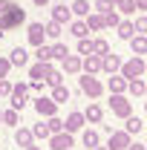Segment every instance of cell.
Returning a JSON list of instances; mask_svg holds the SVG:
<instances>
[{
	"instance_id": "obj_1",
	"label": "cell",
	"mask_w": 147,
	"mask_h": 150,
	"mask_svg": "<svg viewBox=\"0 0 147 150\" xmlns=\"http://www.w3.org/2000/svg\"><path fill=\"white\" fill-rule=\"evenodd\" d=\"M20 23H26V9L18 3L15 9H9L6 15H0V35H3V32H12V29H18Z\"/></svg>"
},
{
	"instance_id": "obj_2",
	"label": "cell",
	"mask_w": 147,
	"mask_h": 150,
	"mask_svg": "<svg viewBox=\"0 0 147 150\" xmlns=\"http://www.w3.org/2000/svg\"><path fill=\"white\" fill-rule=\"evenodd\" d=\"M78 87H81V93L87 95V98H92V101L104 95V84H101L95 75H90V72H84L81 78H78Z\"/></svg>"
},
{
	"instance_id": "obj_3",
	"label": "cell",
	"mask_w": 147,
	"mask_h": 150,
	"mask_svg": "<svg viewBox=\"0 0 147 150\" xmlns=\"http://www.w3.org/2000/svg\"><path fill=\"white\" fill-rule=\"evenodd\" d=\"M118 72L124 75V78H141V75L147 72V64H144V55H133L130 61H121V69Z\"/></svg>"
},
{
	"instance_id": "obj_4",
	"label": "cell",
	"mask_w": 147,
	"mask_h": 150,
	"mask_svg": "<svg viewBox=\"0 0 147 150\" xmlns=\"http://www.w3.org/2000/svg\"><path fill=\"white\" fill-rule=\"evenodd\" d=\"M110 110L118 118H127L130 112H133V104H130L127 93H110Z\"/></svg>"
},
{
	"instance_id": "obj_5",
	"label": "cell",
	"mask_w": 147,
	"mask_h": 150,
	"mask_svg": "<svg viewBox=\"0 0 147 150\" xmlns=\"http://www.w3.org/2000/svg\"><path fill=\"white\" fill-rule=\"evenodd\" d=\"M32 104H35V112L40 115V118L58 115V107H61V104H55V101H52V95H37Z\"/></svg>"
},
{
	"instance_id": "obj_6",
	"label": "cell",
	"mask_w": 147,
	"mask_h": 150,
	"mask_svg": "<svg viewBox=\"0 0 147 150\" xmlns=\"http://www.w3.org/2000/svg\"><path fill=\"white\" fill-rule=\"evenodd\" d=\"M9 101H12V107H15V110L23 112V107L29 104V84H15V87H12V93H9Z\"/></svg>"
},
{
	"instance_id": "obj_7",
	"label": "cell",
	"mask_w": 147,
	"mask_h": 150,
	"mask_svg": "<svg viewBox=\"0 0 147 150\" xmlns=\"http://www.w3.org/2000/svg\"><path fill=\"white\" fill-rule=\"evenodd\" d=\"M72 147H75V139L69 130H61V133L49 136V150H72Z\"/></svg>"
},
{
	"instance_id": "obj_8",
	"label": "cell",
	"mask_w": 147,
	"mask_h": 150,
	"mask_svg": "<svg viewBox=\"0 0 147 150\" xmlns=\"http://www.w3.org/2000/svg\"><path fill=\"white\" fill-rule=\"evenodd\" d=\"M133 142V136L127 130H112L110 133V142H107V147L110 150H127V144Z\"/></svg>"
},
{
	"instance_id": "obj_9",
	"label": "cell",
	"mask_w": 147,
	"mask_h": 150,
	"mask_svg": "<svg viewBox=\"0 0 147 150\" xmlns=\"http://www.w3.org/2000/svg\"><path fill=\"white\" fill-rule=\"evenodd\" d=\"M84 124H87V118H84V112H81V110H72L66 118H64V130H69L72 136L78 130H84Z\"/></svg>"
},
{
	"instance_id": "obj_10",
	"label": "cell",
	"mask_w": 147,
	"mask_h": 150,
	"mask_svg": "<svg viewBox=\"0 0 147 150\" xmlns=\"http://www.w3.org/2000/svg\"><path fill=\"white\" fill-rule=\"evenodd\" d=\"M81 72L98 75V72H101V55H95V52H90V55H81Z\"/></svg>"
},
{
	"instance_id": "obj_11",
	"label": "cell",
	"mask_w": 147,
	"mask_h": 150,
	"mask_svg": "<svg viewBox=\"0 0 147 150\" xmlns=\"http://www.w3.org/2000/svg\"><path fill=\"white\" fill-rule=\"evenodd\" d=\"M26 38H29V43H32V46H40V43L46 40L43 23H29V26H26Z\"/></svg>"
},
{
	"instance_id": "obj_12",
	"label": "cell",
	"mask_w": 147,
	"mask_h": 150,
	"mask_svg": "<svg viewBox=\"0 0 147 150\" xmlns=\"http://www.w3.org/2000/svg\"><path fill=\"white\" fill-rule=\"evenodd\" d=\"M118 69H121V58L115 55V52H107V55H101V72L112 75V72H118Z\"/></svg>"
},
{
	"instance_id": "obj_13",
	"label": "cell",
	"mask_w": 147,
	"mask_h": 150,
	"mask_svg": "<svg viewBox=\"0 0 147 150\" xmlns=\"http://www.w3.org/2000/svg\"><path fill=\"white\" fill-rule=\"evenodd\" d=\"M61 69H64V75H81V55H69L61 61Z\"/></svg>"
},
{
	"instance_id": "obj_14",
	"label": "cell",
	"mask_w": 147,
	"mask_h": 150,
	"mask_svg": "<svg viewBox=\"0 0 147 150\" xmlns=\"http://www.w3.org/2000/svg\"><path fill=\"white\" fill-rule=\"evenodd\" d=\"M72 9L69 6H64V3H58V6H52V20H58L61 26H69V20H72Z\"/></svg>"
},
{
	"instance_id": "obj_15",
	"label": "cell",
	"mask_w": 147,
	"mask_h": 150,
	"mask_svg": "<svg viewBox=\"0 0 147 150\" xmlns=\"http://www.w3.org/2000/svg\"><path fill=\"white\" fill-rule=\"evenodd\" d=\"M49 69H52V61H46V64H43V61H37V64L29 67V78H32V81H43V78L49 75Z\"/></svg>"
},
{
	"instance_id": "obj_16",
	"label": "cell",
	"mask_w": 147,
	"mask_h": 150,
	"mask_svg": "<svg viewBox=\"0 0 147 150\" xmlns=\"http://www.w3.org/2000/svg\"><path fill=\"white\" fill-rule=\"evenodd\" d=\"M32 142H35V136H32V130H29V127H15V144H18V147H29V144H32Z\"/></svg>"
},
{
	"instance_id": "obj_17",
	"label": "cell",
	"mask_w": 147,
	"mask_h": 150,
	"mask_svg": "<svg viewBox=\"0 0 147 150\" xmlns=\"http://www.w3.org/2000/svg\"><path fill=\"white\" fill-rule=\"evenodd\" d=\"M9 61H12V67H29V52L23 49V46H15L12 52H9Z\"/></svg>"
},
{
	"instance_id": "obj_18",
	"label": "cell",
	"mask_w": 147,
	"mask_h": 150,
	"mask_svg": "<svg viewBox=\"0 0 147 150\" xmlns=\"http://www.w3.org/2000/svg\"><path fill=\"white\" fill-rule=\"evenodd\" d=\"M107 90H110V93H127V78L121 72H112L110 81H107Z\"/></svg>"
},
{
	"instance_id": "obj_19",
	"label": "cell",
	"mask_w": 147,
	"mask_h": 150,
	"mask_svg": "<svg viewBox=\"0 0 147 150\" xmlns=\"http://www.w3.org/2000/svg\"><path fill=\"white\" fill-rule=\"evenodd\" d=\"M84 118H87V124H101V118H104V107H101V104H90V107L84 110Z\"/></svg>"
},
{
	"instance_id": "obj_20",
	"label": "cell",
	"mask_w": 147,
	"mask_h": 150,
	"mask_svg": "<svg viewBox=\"0 0 147 150\" xmlns=\"http://www.w3.org/2000/svg\"><path fill=\"white\" fill-rule=\"evenodd\" d=\"M124 130H127L130 136H139V133L144 130V121H141L139 115H133V112H130L127 118H124Z\"/></svg>"
},
{
	"instance_id": "obj_21",
	"label": "cell",
	"mask_w": 147,
	"mask_h": 150,
	"mask_svg": "<svg viewBox=\"0 0 147 150\" xmlns=\"http://www.w3.org/2000/svg\"><path fill=\"white\" fill-rule=\"evenodd\" d=\"M127 43L133 49V55H147V35H133Z\"/></svg>"
},
{
	"instance_id": "obj_22",
	"label": "cell",
	"mask_w": 147,
	"mask_h": 150,
	"mask_svg": "<svg viewBox=\"0 0 147 150\" xmlns=\"http://www.w3.org/2000/svg\"><path fill=\"white\" fill-rule=\"evenodd\" d=\"M81 144H84V147H90V150H95L98 147V144H101V136H98V130H84L81 133Z\"/></svg>"
},
{
	"instance_id": "obj_23",
	"label": "cell",
	"mask_w": 147,
	"mask_h": 150,
	"mask_svg": "<svg viewBox=\"0 0 147 150\" xmlns=\"http://www.w3.org/2000/svg\"><path fill=\"white\" fill-rule=\"evenodd\" d=\"M127 93L136 95V98H139V95H147V81L144 78H130L127 81Z\"/></svg>"
},
{
	"instance_id": "obj_24",
	"label": "cell",
	"mask_w": 147,
	"mask_h": 150,
	"mask_svg": "<svg viewBox=\"0 0 147 150\" xmlns=\"http://www.w3.org/2000/svg\"><path fill=\"white\" fill-rule=\"evenodd\" d=\"M43 32H46V40H61V35H64V26H61L58 20H49V23L43 26Z\"/></svg>"
},
{
	"instance_id": "obj_25",
	"label": "cell",
	"mask_w": 147,
	"mask_h": 150,
	"mask_svg": "<svg viewBox=\"0 0 147 150\" xmlns=\"http://www.w3.org/2000/svg\"><path fill=\"white\" fill-rule=\"evenodd\" d=\"M69 32H72V35L75 38H87V35H90V26H87V20H84V18H81V20H69Z\"/></svg>"
},
{
	"instance_id": "obj_26",
	"label": "cell",
	"mask_w": 147,
	"mask_h": 150,
	"mask_svg": "<svg viewBox=\"0 0 147 150\" xmlns=\"http://www.w3.org/2000/svg\"><path fill=\"white\" fill-rule=\"evenodd\" d=\"M115 32H118L121 40H130V38L136 35V26H133V20H121V23L115 26Z\"/></svg>"
},
{
	"instance_id": "obj_27",
	"label": "cell",
	"mask_w": 147,
	"mask_h": 150,
	"mask_svg": "<svg viewBox=\"0 0 147 150\" xmlns=\"http://www.w3.org/2000/svg\"><path fill=\"white\" fill-rule=\"evenodd\" d=\"M69 87H64V84H58V87H52V101H55V104H66V101H69Z\"/></svg>"
},
{
	"instance_id": "obj_28",
	"label": "cell",
	"mask_w": 147,
	"mask_h": 150,
	"mask_svg": "<svg viewBox=\"0 0 147 150\" xmlns=\"http://www.w3.org/2000/svg\"><path fill=\"white\" fill-rule=\"evenodd\" d=\"M84 20H87L90 32H101V29H104V15H98V12H90Z\"/></svg>"
},
{
	"instance_id": "obj_29",
	"label": "cell",
	"mask_w": 147,
	"mask_h": 150,
	"mask_svg": "<svg viewBox=\"0 0 147 150\" xmlns=\"http://www.w3.org/2000/svg\"><path fill=\"white\" fill-rule=\"evenodd\" d=\"M69 9H72V15H75V18H87V15L92 12L90 0H75V3L69 6Z\"/></svg>"
},
{
	"instance_id": "obj_30",
	"label": "cell",
	"mask_w": 147,
	"mask_h": 150,
	"mask_svg": "<svg viewBox=\"0 0 147 150\" xmlns=\"http://www.w3.org/2000/svg\"><path fill=\"white\" fill-rule=\"evenodd\" d=\"M43 84H49V87H58V84H64V69H58L55 64H52V69H49V75L43 78Z\"/></svg>"
},
{
	"instance_id": "obj_31",
	"label": "cell",
	"mask_w": 147,
	"mask_h": 150,
	"mask_svg": "<svg viewBox=\"0 0 147 150\" xmlns=\"http://www.w3.org/2000/svg\"><path fill=\"white\" fill-rule=\"evenodd\" d=\"M3 124H9V127H18V124H20V110H15V107L3 110Z\"/></svg>"
},
{
	"instance_id": "obj_32",
	"label": "cell",
	"mask_w": 147,
	"mask_h": 150,
	"mask_svg": "<svg viewBox=\"0 0 147 150\" xmlns=\"http://www.w3.org/2000/svg\"><path fill=\"white\" fill-rule=\"evenodd\" d=\"M49 46H52V61H64V58L69 55V46H64L61 40H52Z\"/></svg>"
},
{
	"instance_id": "obj_33",
	"label": "cell",
	"mask_w": 147,
	"mask_h": 150,
	"mask_svg": "<svg viewBox=\"0 0 147 150\" xmlns=\"http://www.w3.org/2000/svg\"><path fill=\"white\" fill-rule=\"evenodd\" d=\"M121 23V15H118V9H110V12H104V29H115Z\"/></svg>"
},
{
	"instance_id": "obj_34",
	"label": "cell",
	"mask_w": 147,
	"mask_h": 150,
	"mask_svg": "<svg viewBox=\"0 0 147 150\" xmlns=\"http://www.w3.org/2000/svg\"><path fill=\"white\" fill-rule=\"evenodd\" d=\"M32 136H35V139H40V142H49L52 130H49V124H43V121H40V124H35V127H32Z\"/></svg>"
},
{
	"instance_id": "obj_35",
	"label": "cell",
	"mask_w": 147,
	"mask_h": 150,
	"mask_svg": "<svg viewBox=\"0 0 147 150\" xmlns=\"http://www.w3.org/2000/svg\"><path fill=\"white\" fill-rule=\"evenodd\" d=\"M35 58H37V61H43V64H46V61H52V46H49V43L35 46Z\"/></svg>"
},
{
	"instance_id": "obj_36",
	"label": "cell",
	"mask_w": 147,
	"mask_h": 150,
	"mask_svg": "<svg viewBox=\"0 0 147 150\" xmlns=\"http://www.w3.org/2000/svg\"><path fill=\"white\" fill-rule=\"evenodd\" d=\"M115 9H118V15H136V0H121V3H115Z\"/></svg>"
},
{
	"instance_id": "obj_37",
	"label": "cell",
	"mask_w": 147,
	"mask_h": 150,
	"mask_svg": "<svg viewBox=\"0 0 147 150\" xmlns=\"http://www.w3.org/2000/svg\"><path fill=\"white\" fill-rule=\"evenodd\" d=\"M92 52H95V55H107V52H110V43H107L104 38H95V40H92Z\"/></svg>"
},
{
	"instance_id": "obj_38",
	"label": "cell",
	"mask_w": 147,
	"mask_h": 150,
	"mask_svg": "<svg viewBox=\"0 0 147 150\" xmlns=\"http://www.w3.org/2000/svg\"><path fill=\"white\" fill-rule=\"evenodd\" d=\"M110 9H115L112 0H95V3H92V12H98V15H104V12H110Z\"/></svg>"
},
{
	"instance_id": "obj_39",
	"label": "cell",
	"mask_w": 147,
	"mask_h": 150,
	"mask_svg": "<svg viewBox=\"0 0 147 150\" xmlns=\"http://www.w3.org/2000/svg\"><path fill=\"white\" fill-rule=\"evenodd\" d=\"M92 52V38H78V55H90Z\"/></svg>"
},
{
	"instance_id": "obj_40",
	"label": "cell",
	"mask_w": 147,
	"mask_h": 150,
	"mask_svg": "<svg viewBox=\"0 0 147 150\" xmlns=\"http://www.w3.org/2000/svg\"><path fill=\"white\" fill-rule=\"evenodd\" d=\"M133 26H136V35H147V15H139L133 20Z\"/></svg>"
},
{
	"instance_id": "obj_41",
	"label": "cell",
	"mask_w": 147,
	"mask_h": 150,
	"mask_svg": "<svg viewBox=\"0 0 147 150\" xmlns=\"http://www.w3.org/2000/svg\"><path fill=\"white\" fill-rule=\"evenodd\" d=\"M46 124H49V130H52V133H61V130H64V118H58V115H49Z\"/></svg>"
},
{
	"instance_id": "obj_42",
	"label": "cell",
	"mask_w": 147,
	"mask_h": 150,
	"mask_svg": "<svg viewBox=\"0 0 147 150\" xmlns=\"http://www.w3.org/2000/svg\"><path fill=\"white\" fill-rule=\"evenodd\" d=\"M9 72H12V61L0 55V78H9Z\"/></svg>"
},
{
	"instance_id": "obj_43",
	"label": "cell",
	"mask_w": 147,
	"mask_h": 150,
	"mask_svg": "<svg viewBox=\"0 0 147 150\" xmlns=\"http://www.w3.org/2000/svg\"><path fill=\"white\" fill-rule=\"evenodd\" d=\"M12 87H15V84H12L9 78H0V95H3V98H9V93H12Z\"/></svg>"
},
{
	"instance_id": "obj_44",
	"label": "cell",
	"mask_w": 147,
	"mask_h": 150,
	"mask_svg": "<svg viewBox=\"0 0 147 150\" xmlns=\"http://www.w3.org/2000/svg\"><path fill=\"white\" fill-rule=\"evenodd\" d=\"M29 93L43 95V81H29Z\"/></svg>"
},
{
	"instance_id": "obj_45",
	"label": "cell",
	"mask_w": 147,
	"mask_h": 150,
	"mask_svg": "<svg viewBox=\"0 0 147 150\" xmlns=\"http://www.w3.org/2000/svg\"><path fill=\"white\" fill-rule=\"evenodd\" d=\"M15 6H18L15 0H0V15H6V12H9V9H15Z\"/></svg>"
},
{
	"instance_id": "obj_46",
	"label": "cell",
	"mask_w": 147,
	"mask_h": 150,
	"mask_svg": "<svg viewBox=\"0 0 147 150\" xmlns=\"http://www.w3.org/2000/svg\"><path fill=\"white\" fill-rule=\"evenodd\" d=\"M127 150H147V144H139V142H130Z\"/></svg>"
},
{
	"instance_id": "obj_47",
	"label": "cell",
	"mask_w": 147,
	"mask_h": 150,
	"mask_svg": "<svg viewBox=\"0 0 147 150\" xmlns=\"http://www.w3.org/2000/svg\"><path fill=\"white\" fill-rule=\"evenodd\" d=\"M136 9H139V12H144V9H147V0H136Z\"/></svg>"
},
{
	"instance_id": "obj_48",
	"label": "cell",
	"mask_w": 147,
	"mask_h": 150,
	"mask_svg": "<svg viewBox=\"0 0 147 150\" xmlns=\"http://www.w3.org/2000/svg\"><path fill=\"white\" fill-rule=\"evenodd\" d=\"M32 3H35V6H46L49 0H32Z\"/></svg>"
},
{
	"instance_id": "obj_49",
	"label": "cell",
	"mask_w": 147,
	"mask_h": 150,
	"mask_svg": "<svg viewBox=\"0 0 147 150\" xmlns=\"http://www.w3.org/2000/svg\"><path fill=\"white\" fill-rule=\"evenodd\" d=\"M26 150H43V147H37L35 142H32V144H29V147H26Z\"/></svg>"
},
{
	"instance_id": "obj_50",
	"label": "cell",
	"mask_w": 147,
	"mask_h": 150,
	"mask_svg": "<svg viewBox=\"0 0 147 150\" xmlns=\"http://www.w3.org/2000/svg\"><path fill=\"white\" fill-rule=\"evenodd\" d=\"M95 150H110V147H101V144H98V147H95Z\"/></svg>"
},
{
	"instance_id": "obj_51",
	"label": "cell",
	"mask_w": 147,
	"mask_h": 150,
	"mask_svg": "<svg viewBox=\"0 0 147 150\" xmlns=\"http://www.w3.org/2000/svg\"><path fill=\"white\" fill-rule=\"evenodd\" d=\"M0 124H3V110H0Z\"/></svg>"
},
{
	"instance_id": "obj_52",
	"label": "cell",
	"mask_w": 147,
	"mask_h": 150,
	"mask_svg": "<svg viewBox=\"0 0 147 150\" xmlns=\"http://www.w3.org/2000/svg\"><path fill=\"white\" fill-rule=\"evenodd\" d=\"M112 3H121V0H112Z\"/></svg>"
},
{
	"instance_id": "obj_53",
	"label": "cell",
	"mask_w": 147,
	"mask_h": 150,
	"mask_svg": "<svg viewBox=\"0 0 147 150\" xmlns=\"http://www.w3.org/2000/svg\"><path fill=\"white\" fill-rule=\"evenodd\" d=\"M144 110H147V101H144Z\"/></svg>"
},
{
	"instance_id": "obj_54",
	"label": "cell",
	"mask_w": 147,
	"mask_h": 150,
	"mask_svg": "<svg viewBox=\"0 0 147 150\" xmlns=\"http://www.w3.org/2000/svg\"><path fill=\"white\" fill-rule=\"evenodd\" d=\"M144 64H147V55H144Z\"/></svg>"
},
{
	"instance_id": "obj_55",
	"label": "cell",
	"mask_w": 147,
	"mask_h": 150,
	"mask_svg": "<svg viewBox=\"0 0 147 150\" xmlns=\"http://www.w3.org/2000/svg\"><path fill=\"white\" fill-rule=\"evenodd\" d=\"M144 127H147V124H144Z\"/></svg>"
}]
</instances>
